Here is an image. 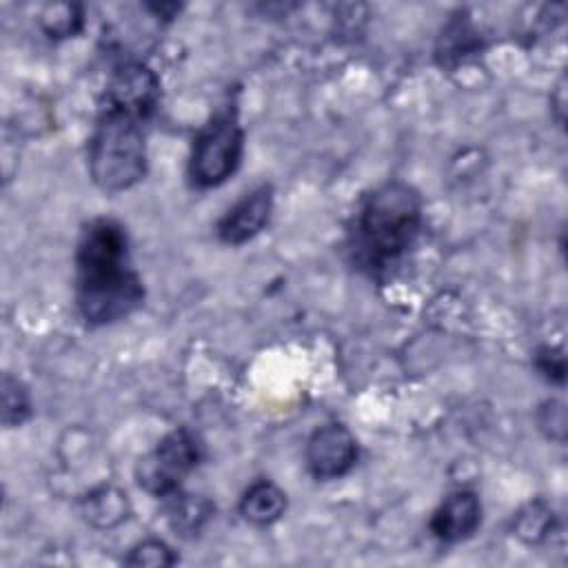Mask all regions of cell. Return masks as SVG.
Listing matches in <instances>:
<instances>
[{
	"label": "cell",
	"mask_w": 568,
	"mask_h": 568,
	"mask_svg": "<svg viewBox=\"0 0 568 568\" xmlns=\"http://www.w3.org/2000/svg\"><path fill=\"white\" fill-rule=\"evenodd\" d=\"M422 229V197L406 182H386L368 193L348 231L353 262L371 277L393 268Z\"/></svg>",
	"instance_id": "cell-2"
},
{
	"label": "cell",
	"mask_w": 568,
	"mask_h": 568,
	"mask_svg": "<svg viewBox=\"0 0 568 568\" xmlns=\"http://www.w3.org/2000/svg\"><path fill=\"white\" fill-rule=\"evenodd\" d=\"M126 495L113 486H102L84 499V517L98 528H111L126 517Z\"/></svg>",
	"instance_id": "cell-13"
},
{
	"label": "cell",
	"mask_w": 568,
	"mask_h": 568,
	"mask_svg": "<svg viewBox=\"0 0 568 568\" xmlns=\"http://www.w3.org/2000/svg\"><path fill=\"white\" fill-rule=\"evenodd\" d=\"M244 151V131L237 109L226 104L217 109L209 122L195 133L189 178L197 189H213L224 184L240 166Z\"/></svg>",
	"instance_id": "cell-4"
},
{
	"label": "cell",
	"mask_w": 568,
	"mask_h": 568,
	"mask_svg": "<svg viewBox=\"0 0 568 568\" xmlns=\"http://www.w3.org/2000/svg\"><path fill=\"white\" fill-rule=\"evenodd\" d=\"M204 455L202 442L189 428H175L164 435L153 450L140 457L135 479L153 497H169L197 468Z\"/></svg>",
	"instance_id": "cell-5"
},
{
	"label": "cell",
	"mask_w": 568,
	"mask_h": 568,
	"mask_svg": "<svg viewBox=\"0 0 568 568\" xmlns=\"http://www.w3.org/2000/svg\"><path fill=\"white\" fill-rule=\"evenodd\" d=\"M357 462V442L342 424L315 428L306 442V468L315 479L331 481L344 477Z\"/></svg>",
	"instance_id": "cell-7"
},
{
	"label": "cell",
	"mask_w": 568,
	"mask_h": 568,
	"mask_svg": "<svg viewBox=\"0 0 568 568\" xmlns=\"http://www.w3.org/2000/svg\"><path fill=\"white\" fill-rule=\"evenodd\" d=\"M160 102V80L140 60H122L113 67L102 109L129 115L144 122L153 115Z\"/></svg>",
	"instance_id": "cell-6"
},
{
	"label": "cell",
	"mask_w": 568,
	"mask_h": 568,
	"mask_svg": "<svg viewBox=\"0 0 568 568\" xmlns=\"http://www.w3.org/2000/svg\"><path fill=\"white\" fill-rule=\"evenodd\" d=\"M146 9L149 11H153L155 16H160L162 20H173L175 18V13L180 11V4H175V2H155V4H146Z\"/></svg>",
	"instance_id": "cell-20"
},
{
	"label": "cell",
	"mask_w": 568,
	"mask_h": 568,
	"mask_svg": "<svg viewBox=\"0 0 568 568\" xmlns=\"http://www.w3.org/2000/svg\"><path fill=\"white\" fill-rule=\"evenodd\" d=\"M273 213V186L260 184L244 193L220 220L215 226L217 237L224 244L240 246L253 240L268 224Z\"/></svg>",
	"instance_id": "cell-8"
},
{
	"label": "cell",
	"mask_w": 568,
	"mask_h": 568,
	"mask_svg": "<svg viewBox=\"0 0 568 568\" xmlns=\"http://www.w3.org/2000/svg\"><path fill=\"white\" fill-rule=\"evenodd\" d=\"M286 510V493L268 479L253 481L240 497V515L253 526H271Z\"/></svg>",
	"instance_id": "cell-10"
},
{
	"label": "cell",
	"mask_w": 568,
	"mask_h": 568,
	"mask_svg": "<svg viewBox=\"0 0 568 568\" xmlns=\"http://www.w3.org/2000/svg\"><path fill=\"white\" fill-rule=\"evenodd\" d=\"M84 24V13L80 4L73 2H55L47 4L40 11V27L49 38H73L80 33Z\"/></svg>",
	"instance_id": "cell-14"
},
{
	"label": "cell",
	"mask_w": 568,
	"mask_h": 568,
	"mask_svg": "<svg viewBox=\"0 0 568 568\" xmlns=\"http://www.w3.org/2000/svg\"><path fill=\"white\" fill-rule=\"evenodd\" d=\"M535 368L555 384H564L566 377V357L561 348H552V346H541L535 355Z\"/></svg>",
	"instance_id": "cell-19"
},
{
	"label": "cell",
	"mask_w": 568,
	"mask_h": 568,
	"mask_svg": "<svg viewBox=\"0 0 568 568\" xmlns=\"http://www.w3.org/2000/svg\"><path fill=\"white\" fill-rule=\"evenodd\" d=\"M166 499H169V504H166L169 526L182 537L197 535L213 515V504L206 497L186 495V493L178 490V493L169 495Z\"/></svg>",
	"instance_id": "cell-11"
},
{
	"label": "cell",
	"mask_w": 568,
	"mask_h": 568,
	"mask_svg": "<svg viewBox=\"0 0 568 568\" xmlns=\"http://www.w3.org/2000/svg\"><path fill=\"white\" fill-rule=\"evenodd\" d=\"M144 302L133 268L126 229L113 217L91 220L75 248V304L89 326H106L135 313Z\"/></svg>",
	"instance_id": "cell-1"
},
{
	"label": "cell",
	"mask_w": 568,
	"mask_h": 568,
	"mask_svg": "<svg viewBox=\"0 0 568 568\" xmlns=\"http://www.w3.org/2000/svg\"><path fill=\"white\" fill-rule=\"evenodd\" d=\"M175 561H178V557L171 550V546H166L160 539H144V541L135 544L124 559L126 566H151V568L173 566Z\"/></svg>",
	"instance_id": "cell-17"
},
{
	"label": "cell",
	"mask_w": 568,
	"mask_h": 568,
	"mask_svg": "<svg viewBox=\"0 0 568 568\" xmlns=\"http://www.w3.org/2000/svg\"><path fill=\"white\" fill-rule=\"evenodd\" d=\"M537 424L548 439L564 442L566 435V408L557 399H548L537 410Z\"/></svg>",
	"instance_id": "cell-18"
},
{
	"label": "cell",
	"mask_w": 568,
	"mask_h": 568,
	"mask_svg": "<svg viewBox=\"0 0 568 568\" xmlns=\"http://www.w3.org/2000/svg\"><path fill=\"white\" fill-rule=\"evenodd\" d=\"M477 49H479L477 31L470 27L468 18L464 13H459L442 31V38L437 44V58H439L442 67H453V64H459L462 60H466Z\"/></svg>",
	"instance_id": "cell-12"
},
{
	"label": "cell",
	"mask_w": 568,
	"mask_h": 568,
	"mask_svg": "<svg viewBox=\"0 0 568 568\" xmlns=\"http://www.w3.org/2000/svg\"><path fill=\"white\" fill-rule=\"evenodd\" d=\"M550 528H552V513L541 501L528 504L521 513H517L515 532L526 541H539Z\"/></svg>",
	"instance_id": "cell-16"
},
{
	"label": "cell",
	"mask_w": 568,
	"mask_h": 568,
	"mask_svg": "<svg viewBox=\"0 0 568 568\" xmlns=\"http://www.w3.org/2000/svg\"><path fill=\"white\" fill-rule=\"evenodd\" d=\"M481 524V501L473 490L450 493L430 515L428 528L444 544H459L475 535Z\"/></svg>",
	"instance_id": "cell-9"
},
{
	"label": "cell",
	"mask_w": 568,
	"mask_h": 568,
	"mask_svg": "<svg viewBox=\"0 0 568 568\" xmlns=\"http://www.w3.org/2000/svg\"><path fill=\"white\" fill-rule=\"evenodd\" d=\"M0 399H2V424L4 428H16L22 426L31 417V397L27 386L4 373L2 384H0Z\"/></svg>",
	"instance_id": "cell-15"
},
{
	"label": "cell",
	"mask_w": 568,
	"mask_h": 568,
	"mask_svg": "<svg viewBox=\"0 0 568 568\" xmlns=\"http://www.w3.org/2000/svg\"><path fill=\"white\" fill-rule=\"evenodd\" d=\"M89 173L95 186L106 193L135 186L146 173L142 122L102 109L89 140Z\"/></svg>",
	"instance_id": "cell-3"
}]
</instances>
